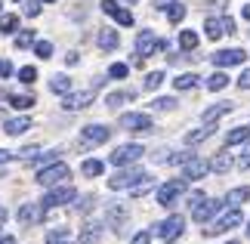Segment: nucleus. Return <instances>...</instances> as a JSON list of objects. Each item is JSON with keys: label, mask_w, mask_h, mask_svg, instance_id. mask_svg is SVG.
Masks as SVG:
<instances>
[{"label": "nucleus", "mask_w": 250, "mask_h": 244, "mask_svg": "<svg viewBox=\"0 0 250 244\" xmlns=\"http://www.w3.org/2000/svg\"><path fill=\"white\" fill-rule=\"evenodd\" d=\"M37 185H46V189H53V185H62V182H68L71 179V167L65 161H50V164H43L41 170H37Z\"/></svg>", "instance_id": "1"}, {"label": "nucleus", "mask_w": 250, "mask_h": 244, "mask_svg": "<svg viewBox=\"0 0 250 244\" xmlns=\"http://www.w3.org/2000/svg\"><path fill=\"white\" fill-rule=\"evenodd\" d=\"M142 155H146V152H142V145L124 142V145H118V149L108 155V164H111V167H130V164H136Z\"/></svg>", "instance_id": "2"}, {"label": "nucleus", "mask_w": 250, "mask_h": 244, "mask_svg": "<svg viewBox=\"0 0 250 244\" xmlns=\"http://www.w3.org/2000/svg\"><path fill=\"white\" fill-rule=\"evenodd\" d=\"M74 198H78V192H74L68 182H62V185H53V189L43 195L41 207H43V213H46V210H53V207H62V204H71Z\"/></svg>", "instance_id": "3"}, {"label": "nucleus", "mask_w": 250, "mask_h": 244, "mask_svg": "<svg viewBox=\"0 0 250 244\" xmlns=\"http://www.w3.org/2000/svg\"><path fill=\"white\" fill-rule=\"evenodd\" d=\"M182 232H186V217H179V213H170L167 220H161L158 226H155V235H158V238H164V244L176 241Z\"/></svg>", "instance_id": "4"}, {"label": "nucleus", "mask_w": 250, "mask_h": 244, "mask_svg": "<svg viewBox=\"0 0 250 244\" xmlns=\"http://www.w3.org/2000/svg\"><path fill=\"white\" fill-rule=\"evenodd\" d=\"M241 220H244V217H241V207H229V210H223V213L213 220V226L204 229V235H223V232L241 226Z\"/></svg>", "instance_id": "5"}, {"label": "nucleus", "mask_w": 250, "mask_h": 244, "mask_svg": "<svg viewBox=\"0 0 250 244\" xmlns=\"http://www.w3.org/2000/svg\"><path fill=\"white\" fill-rule=\"evenodd\" d=\"M148 173H142L139 167H130V170H124V167H118V173H114V179H108V189H114V192H124V189H133L139 179H146Z\"/></svg>", "instance_id": "6"}, {"label": "nucleus", "mask_w": 250, "mask_h": 244, "mask_svg": "<svg viewBox=\"0 0 250 244\" xmlns=\"http://www.w3.org/2000/svg\"><path fill=\"white\" fill-rule=\"evenodd\" d=\"M204 31L210 41H219V37H226V34H235V19L232 16H210L207 22H204Z\"/></svg>", "instance_id": "7"}, {"label": "nucleus", "mask_w": 250, "mask_h": 244, "mask_svg": "<svg viewBox=\"0 0 250 244\" xmlns=\"http://www.w3.org/2000/svg\"><path fill=\"white\" fill-rule=\"evenodd\" d=\"M186 189H188L186 179H170V182H164L158 189V204H161V207H173L179 195H186Z\"/></svg>", "instance_id": "8"}, {"label": "nucleus", "mask_w": 250, "mask_h": 244, "mask_svg": "<svg viewBox=\"0 0 250 244\" xmlns=\"http://www.w3.org/2000/svg\"><path fill=\"white\" fill-rule=\"evenodd\" d=\"M167 41H158L155 31H139L136 37V56H142V59H148V56H155L158 50H167Z\"/></svg>", "instance_id": "9"}, {"label": "nucleus", "mask_w": 250, "mask_h": 244, "mask_svg": "<svg viewBox=\"0 0 250 244\" xmlns=\"http://www.w3.org/2000/svg\"><path fill=\"white\" fill-rule=\"evenodd\" d=\"M121 130H130V133H146L151 130V114L146 111H127V114H121Z\"/></svg>", "instance_id": "10"}, {"label": "nucleus", "mask_w": 250, "mask_h": 244, "mask_svg": "<svg viewBox=\"0 0 250 244\" xmlns=\"http://www.w3.org/2000/svg\"><path fill=\"white\" fill-rule=\"evenodd\" d=\"M93 99H96V90L90 87V90H81V93H65V99H62V109L65 111H83L86 105H93Z\"/></svg>", "instance_id": "11"}, {"label": "nucleus", "mask_w": 250, "mask_h": 244, "mask_svg": "<svg viewBox=\"0 0 250 244\" xmlns=\"http://www.w3.org/2000/svg\"><path fill=\"white\" fill-rule=\"evenodd\" d=\"M223 210H226V198L223 201H219V198H204L195 210H191V217H195L198 222H207L210 217H219Z\"/></svg>", "instance_id": "12"}, {"label": "nucleus", "mask_w": 250, "mask_h": 244, "mask_svg": "<svg viewBox=\"0 0 250 244\" xmlns=\"http://www.w3.org/2000/svg\"><path fill=\"white\" fill-rule=\"evenodd\" d=\"M247 53L238 50V46H232V50H216L213 56H210V62H213L216 68H232V65H244Z\"/></svg>", "instance_id": "13"}, {"label": "nucleus", "mask_w": 250, "mask_h": 244, "mask_svg": "<svg viewBox=\"0 0 250 244\" xmlns=\"http://www.w3.org/2000/svg\"><path fill=\"white\" fill-rule=\"evenodd\" d=\"M108 136H111V130L105 124H90V127H83L81 142L83 145H102V142H108Z\"/></svg>", "instance_id": "14"}, {"label": "nucleus", "mask_w": 250, "mask_h": 244, "mask_svg": "<svg viewBox=\"0 0 250 244\" xmlns=\"http://www.w3.org/2000/svg\"><path fill=\"white\" fill-rule=\"evenodd\" d=\"M102 13L111 16L118 25H133V13H127L124 6H118V0H102Z\"/></svg>", "instance_id": "15"}, {"label": "nucleus", "mask_w": 250, "mask_h": 244, "mask_svg": "<svg viewBox=\"0 0 250 244\" xmlns=\"http://www.w3.org/2000/svg\"><path fill=\"white\" fill-rule=\"evenodd\" d=\"M124 222H127V207H124V204H111V207H108V229L121 235Z\"/></svg>", "instance_id": "16"}, {"label": "nucleus", "mask_w": 250, "mask_h": 244, "mask_svg": "<svg viewBox=\"0 0 250 244\" xmlns=\"http://www.w3.org/2000/svg\"><path fill=\"white\" fill-rule=\"evenodd\" d=\"M37 220H43L41 204H22V207H19V222H22V226H34Z\"/></svg>", "instance_id": "17"}, {"label": "nucleus", "mask_w": 250, "mask_h": 244, "mask_svg": "<svg viewBox=\"0 0 250 244\" xmlns=\"http://www.w3.org/2000/svg\"><path fill=\"white\" fill-rule=\"evenodd\" d=\"M96 44H99V50H118L121 34L114 31V28H102V31L96 34Z\"/></svg>", "instance_id": "18"}, {"label": "nucleus", "mask_w": 250, "mask_h": 244, "mask_svg": "<svg viewBox=\"0 0 250 244\" xmlns=\"http://www.w3.org/2000/svg\"><path fill=\"white\" fill-rule=\"evenodd\" d=\"M207 173H210V164L201 161V158H191L186 164V179H204Z\"/></svg>", "instance_id": "19"}, {"label": "nucleus", "mask_w": 250, "mask_h": 244, "mask_svg": "<svg viewBox=\"0 0 250 244\" xmlns=\"http://www.w3.org/2000/svg\"><path fill=\"white\" fill-rule=\"evenodd\" d=\"M232 109H235V102H216V105H210V109L201 114V118H204V124H213V121L223 118V114H229Z\"/></svg>", "instance_id": "20"}, {"label": "nucleus", "mask_w": 250, "mask_h": 244, "mask_svg": "<svg viewBox=\"0 0 250 244\" xmlns=\"http://www.w3.org/2000/svg\"><path fill=\"white\" fill-rule=\"evenodd\" d=\"M235 167V158H232V152H219L216 155V158L213 161H210V170H216V173H229V170H232Z\"/></svg>", "instance_id": "21"}, {"label": "nucleus", "mask_w": 250, "mask_h": 244, "mask_svg": "<svg viewBox=\"0 0 250 244\" xmlns=\"http://www.w3.org/2000/svg\"><path fill=\"white\" fill-rule=\"evenodd\" d=\"M213 133H216V127H213V124H204V127H198V130H188V133H186V142H188V145H198V142L210 139Z\"/></svg>", "instance_id": "22"}, {"label": "nucleus", "mask_w": 250, "mask_h": 244, "mask_svg": "<svg viewBox=\"0 0 250 244\" xmlns=\"http://www.w3.org/2000/svg\"><path fill=\"white\" fill-rule=\"evenodd\" d=\"M3 130H6L9 136H22V133L31 130V118H13V121L3 124Z\"/></svg>", "instance_id": "23"}, {"label": "nucleus", "mask_w": 250, "mask_h": 244, "mask_svg": "<svg viewBox=\"0 0 250 244\" xmlns=\"http://www.w3.org/2000/svg\"><path fill=\"white\" fill-rule=\"evenodd\" d=\"M247 198H250V189H247V185H238V189H232L226 195V207H241Z\"/></svg>", "instance_id": "24"}, {"label": "nucleus", "mask_w": 250, "mask_h": 244, "mask_svg": "<svg viewBox=\"0 0 250 244\" xmlns=\"http://www.w3.org/2000/svg\"><path fill=\"white\" fill-rule=\"evenodd\" d=\"M99 238H102V226H99V222H90V226H83V232H81V244H99Z\"/></svg>", "instance_id": "25"}, {"label": "nucleus", "mask_w": 250, "mask_h": 244, "mask_svg": "<svg viewBox=\"0 0 250 244\" xmlns=\"http://www.w3.org/2000/svg\"><path fill=\"white\" fill-rule=\"evenodd\" d=\"M50 90L65 96V93H71V81H68L65 74H53V77H50Z\"/></svg>", "instance_id": "26"}, {"label": "nucleus", "mask_w": 250, "mask_h": 244, "mask_svg": "<svg viewBox=\"0 0 250 244\" xmlns=\"http://www.w3.org/2000/svg\"><path fill=\"white\" fill-rule=\"evenodd\" d=\"M198 81H201V77H198L195 71H191V74H179L176 81H173V87H176V90H195Z\"/></svg>", "instance_id": "27"}, {"label": "nucleus", "mask_w": 250, "mask_h": 244, "mask_svg": "<svg viewBox=\"0 0 250 244\" xmlns=\"http://www.w3.org/2000/svg\"><path fill=\"white\" fill-rule=\"evenodd\" d=\"M65 241H71V232L59 226V229H50L46 232V244H65Z\"/></svg>", "instance_id": "28"}, {"label": "nucleus", "mask_w": 250, "mask_h": 244, "mask_svg": "<svg viewBox=\"0 0 250 244\" xmlns=\"http://www.w3.org/2000/svg\"><path fill=\"white\" fill-rule=\"evenodd\" d=\"M247 139H250V127H235L226 136V145H238V142H247Z\"/></svg>", "instance_id": "29"}, {"label": "nucleus", "mask_w": 250, "mask_h": 244, "mask_svg": "<svg viewBox=\"0 0 250 244\" xmlns=\"http://www.w3.org/2000/svg\"><path fill=\"white\" fill-rule=\"evenodd\" d=\"M179 46H182L186 53H195V50H198V34H195V31H182V34H179Z\"/></svg>", "instance_id": "30"}, {"label": "nucleus", "mask_w": 250, "mask_h": 244, "mask_svg": "<svg viewBox=\"0 0 250 244\" xmlns=\"http://www.w3.org/2000/svg\"><path fill=\"white\" fill-rule=\"evenodd\" d=\"M226 87H229V77H226L223 71H213V74L207 77V90L216 93V90H226Z\"/></svg>", "instance_id": "31"}, {"label": "nucleus", "mask_w": 250, "mask_h": 244, "mask_svg": "<svg viewBox=\"0 0 250 244\" xmlns=\"http://www.w3.org/2000/svg\"><path fill=\"white\" fill-rule=\"evenodd\" d=\"M81 170H83V177H102V170H105V164H102V161H96V158H86Z\"/></svg>", "instance_id": "32"}, {"label": "nucleus", "mask_w": 250, "mask_h": 244, "mask_svg": "<svg viewBox=\"0 0 250 244\" xmlns=\"http://www.w3.org/2000/svg\"><path fill=\"white\" fill-rule=\"evenodd\" d=\"M161 84H164V71H148L142 81V90H158Z\"/></svg>", "instance_id": "33"}, {"label": "nucleus", "mask_w": 250, "mask_h": 244, "mask_svg": "<svg viewBox=\"0 0 250 244\" xmlns=\"http://www.w3.org/2000/svg\"><path fill=\"white\" fill-rule=\"evenodd\" d=\"M9 105H13L16 111H28L34 105V96H9Z\"/></svg>", "instance_id": "34"}, {"label": "nucleus", "mask_w": 250, "mask_h": 244, "mask_svg": "<svg viewBox=\"0 0 250 244\" xmlns=\"http://www.w3.org/2000/svg\"><path fill=\"white\" fill-rule=\"evenodd\" d=\"M164 13H167L170 22L176 25V22H182V19H186V6H182V3H170V6L164 9Z\"/></svg>", "instance_id": "35"}, {"label": "nucleus", "mask_w": 250, "mask_h": 244, "mask_svg": "<svg viewBox=\"0 0 250 244\" xmlns=\"http://www.w3.org/2000/svg\"><path fill=\"white\" fill-rule=\"evenodd\" d=\"M16 28H19V16H3L0 19V31L3 34H16Z\"/></svg>", "instance_id": "36"}, {"label": "nucleus", "mask_w": 250, "mask_h": 244, "mask_svg": "<svg viewBox=\"0 0 250 244\" xmlns=\"http://www.w3.org/2000/svg\"><path fill=\"white\" fill-rule=\"evenodd\" d=\"M127 74H130V65H124V62H114L108 68V77H114V81H124Z\"/></svg>", "instance_id": "37"}, {"label": "nucleus", "mask_w": 250, "mask_h": 244, "mask_svg": "<svg viewBox=\"0 0 250 244\" xmlns=\"http://www.w3.org/2000/svg\"><path fill=\"white\" fill-rule=\"evenodd\" d=\"M151 185H155V179H151V177H146V179H139L136 185H133V189H130V195H133V198H139V195H146V192L151 189Z\"/></svg>", "instance_id": "38"}, {"label": "nucleus", "mask_w": 250, "mask_h": 244, "mask_svg": "<svg viewBox=\"0 0 250 244\" xmlns=\"http://www.w3.org/2000/svg\"><path fill=\"white\" fill-rule=\"evenodd\" d=\"M19 81H22V84H34V81H37V68H34V65L19 68Z\"/></svg>", "instance_id": "39"}, {"label": "nucleus", "mask_w": 250, "mask_h": 244, "mask_svg": "<svg viewBox=\"0 0 250 244\" xmlns=\"http://www.w3.org/2000/svg\"><path fill=\"white\" fill-rule=\"evenodd\" d=\"M34 53L41 56V59H50V56H53V44L50 41H34Z\"/></svg>", "instance_id": "40"}, {"label": "nucleus", "mask_w": 250, "mask_h": 244, "mask_svg": "<svg viewBox=\"0 0 250 244\" xmlns=\"http://www.w3.org/2000/svg\"><path fill=\"white\" fill-rule=\"evenodd\" d=\"M16 50H25V46H31L34 44V31H22V34H16Z\"/></svg>", "instance_id": "41"}, {"label": "nucleus", "mask_w": 250, "mask_h": 244, "mask_svg": "<svg viewBox=\"0 0 250 244\" xmlns=\"http://www.w3.org/2000/svg\"><path fill=\"white\" fill-rule=\"evenodd\" d=\"M41 3H43V0H25V9H22V13L28 16V19H34V16H41Z\"/></svg>", "instance_id": "42"}, {"label": "nucleus", "mask_w": 250, "mask_h": 244, "mask_svg": "<svg viewBox=\"0 0 250 244\" xmlns=\"http://www.w3.org/2000/svg\"><path fill=\"white\" fill-rule=\"evenodd\" d=\"M124 102H127V93H108L105 96V105H111V109H118Z\"/></svg>", "instance_id": "43"}, {"label": "nucleus", "mask_w": 250, "mask_h": 244, "mask_svg": "<svg viewBox=\"0 0 250 244\" xmlns=\"http://www.w3.org/2000/svg\"><path fill=\"white\" fill-rule=\"evenodd\" d=\"M191 158H195L191 152H176V155H170V158H167V164H188Z\"/></svg>", "instance_id": "44"}, {"label": "nucleus", "mask_w": 250, "mask_h": 244, "mask_svg": "<svg viewBox=\"0 0 250 244\" xmlns=\"http://www.w3.org/2000/svg\"><path fill=\"white\" fill-rule=\"evenodd\" d=\"M151 105H155V109H161V111H167V109H173V105H176V99H173V96H161V99H155Z\"/></svg>", "instance_id": "45"}, {"label": "nucleus", "mask_w": 250, "mask_h": 244, "mask_svg": "<svg viewBox=\"0 0 250 244\" xmlns=\"http://www.w3.org/2000/svg\"><path fill=\"white\" fill-rule=\"evenodd\" d=\"M34 155H41V149L28 145V149H22V152H19V158H22V161H34Z\"/></svg>", "instance_id": "46"}, {"label": "nucleus", "mask_w": 250, "mask_h": 244, "mask_svg": "<svg viewBox=\"0 0 250 244\" xmlns=\"http://www.w3.org/2000/svg\"><path fill=\"white\" fill-rule=\"evenodd\" d=\"M130 244H151V232H136Z\"/></svg>", "instance_id": "47"}, {"label": "nucleus", "mask_w": 250, "mask_h": 244, "mask_svg": "<svg viewBox=\"0 0 250 244\" xmlns=\"http://www.w3.org/2000/svg\"><path fill=\"white\" fill-rule=\"evenodd\" d=\"M201 201H204V192H191V195H188V207H191V210H195Z\"/></svg>", "instance_id": "48"}, {"label": "nucleus", "mask_w": 250, "mask_h": 244, "mask_svg": "<svg viewBox=\"0 0 250 244\" xmlns=\"http://www.w3.org/2000/svg\"><path fill=\"white\" fill-rule=\"evenodd\" d=\"M13 74V62L9 59H0V77H9Z\"/></svg>", "instance_id": "49"}, {"label": "nucleus", "mask_w": 250, "mask_h": 244, "mask_svg": "<svg viewBox=\"0 0 250 244\" xmlns=\"http://www.w3.org/2000/svg\"><path fill=\"white\" fill-rule=\"evenodd\" d=\"M238 87H241V90H250V68H247L241 77H238Z\"/></svg>", "instance_id": "50"}, {"label": "nucleus", "mask_w": 250, "mask_h": 244, "mask_svg": "<svg viewBox=\"0 0 250 244\" xmlns=\"http://www.w3.org/2000/svg\"><path fill=\"white\" fill-rule=\"evenodd\" d=\"M81 59H78V53H68V56H65V65H78Z\"/></svg>", "instance_id": "51"}, {"label": "nucleus", "mask_w": 250, "mask_h": 244, "mask_svg": "<svg viewBox=\"0 0 250 244\" xmlns=\"http://www.w3.org/2000/svg\"><path fill=\"white\" fill-rule=\"evenodd\" d=\"M170 3H176V0H155V9H167Z\"/></svg>", "instance_id": "52"}, {"label": "nucleus", "mask_w": 250, "mask_h": 244, "mask_svg": "<svg viewBox=\"0 0 250 244\" xmlns=\"http://www.w3.org/2000/svg\"><path fill=\"white\" fill-rule=\"evenodd\" d=\"M9 158H13V152H3V149H0V164H6Z\"/></svg>", "instance_id": "53"}, {"label": "nucleus", "mask_w": 250, "mask_h": 244, "mask_svg": "<svg viewBox=\"0 0 250 244\" xmlns=\"http://www.w3.org/2000/svg\"><path fill=\"white\" fill-rule=\"evenodd\" d=\"M0 244H16V238L13 235H3V238H0Z\"/></svg>", "instance_id": "54"}, {"label": "nucleus", "mask_w": 250, "mask_h": 244, "mask_svg": "<svg viewBox=\"0 0 250 244\" xmlns=\"http://www.w3.org/2000/svg\"><path fill=\"white\" fill-rule=\"evenodd\" d=\"M241 16H244V19H250V3H247V6L241 9Z\"/></svg>", "instance_id": "55"}, {"label": "nucleus", "mask_w": 250, "mask_h": 244, "mask_svg": "<svg viewBox=\"0 0 250 244\" xmlns=\"http://www.w3.org/2000/svg\"><path fill=\"white\" fill-rule=\"evenodd\" d=\"M247 238H250V222H247Z\"/></svg>", "instance_id": "56"}, {"label": "nucleus", "mask_w": 250, "mask_h": 244, "mask_svg": "<svg viewBox=\"0 0 250 244\" xmlns=\"http://www.w3.org/2000/svg\"><path fill=\"white\" fill-rule=\"evenodd\" d=\"M226 244H238V241H226Z\"/></svg>", "instance_id": "57"}, {"label": "nucleus", "mask_w": 250, "mask_h": 244, "mask_svg": "<svg viewBox=\"0 0 250 244\" xmlns=\"http://www.w3.org/2000/svg\"><path fill=\"white\" fill-rule=\"evenodd\" d=\"M46 3H56V0H46Z\"/></svg>", "instance_id": "58"}, {"label": "nucleus", "mask_w": 250, "mask_h": 244, "mask_svg": "<svg viewBox=\"0 0 250 244\" xmlns=\"http://www.w3.org/2000/svg\"><path fill=\"white\" fill-rule=\"evenodd\" d=\"M0 9H3V0H0Z\"/></svg>", "instance_id": "59"}, {"label": "nucleus", "mask_w": 250, "mask_h": 244, "mask_svg": "<svg viewBox=\"0 0 250 244\" xmlns=\"http://www.w3.org/2000/svg\"><path fill=\"white\" fill-rule=\"evenodd\" d=\"M127 3H136V0H127Z\"/></svg>", "instance_id": "60"}, {"label": "nucleus", "mask_w": 250, "mask_h": 244, "mask_svg": "<svg viewBox=\"0 0 250 244\" xmlns=\"http://www.w3.org/2000/svg\"><path fill=\"white\" fill-rule=\"evenodd\" d=\"M16 3H22V0H16Z\"/></svg>", "instance_id": "61"}, {"label": "nucleus", "mask_w": 250, "mask_h": 244, "mask_svg": "<svg viewBox=\"0 0 250 244\" xmlns=\"http://www.w3.org/2000/svg\"><path fill=\"white\" fill-rule=\"evenodd\" d=\"M65 244H71V241H65Z\"/></svg>", "instance_id": "62"}]
</instances>
